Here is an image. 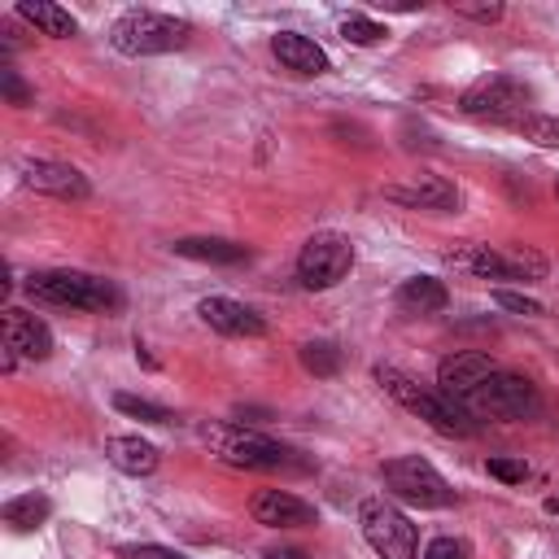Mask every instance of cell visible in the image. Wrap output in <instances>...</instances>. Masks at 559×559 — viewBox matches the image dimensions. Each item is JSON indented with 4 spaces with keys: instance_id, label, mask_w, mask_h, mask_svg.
I'll list each match as a JSON object with an SVG mask.
<instances>
[{
    "instance_id": "obj_1",
    "label": "cell",
    "mask_w": 559,
    "mask_h": 559,
    "mask_svg": "<svg viewBox=\"0 0 559 559\" xmlns=\"http://www.w3.org/2000/svg\"><path fill=\"white\" fill-rule=\"evenodd\" d=\"M371 376H376V384H380L397 406H406L411 415H419V419L432 424L437 432H445V437H467V432H476L472 411H467L463 402H454L450 393L424 389L415 376H406V371H397V367H389V362H376Z\"/></svg>"
},
{
    "instance_id": "obj_2",
    "label": "cell",
    "mask_w": 559,
    "mask_h": 559,
    "mask_svg": "<svg viewBox=\"0 0 559 559\" xmlns=\"http://www.w3.org/2000/svg\"><path fill=\"white\" fill-rule=\"evenodd\" d=\"M192 35V26L183 17L170 13H153V9H127L122 17H114L109 26V44L122 57H162L183 48Z\"/></svg>"
},
{
    "instance_id": "obj_3",
    "label": "cell",
    "mask_w": 559,
    "mask_h": 559,
    "mask_svg": "<svg viewBox=\"0 0 559 559\" xmlns=\"http://www.w3.org/2000/svg\"><path fill=\"white\" fill-rule=\"evenodd\" d=\"M26 297L39 306H66V310H114L122 306V293L87 271H35L26 275Z\"/></svg>"
},
{
    "instance_id": "obj_4",
    "label": "cell",
    "mask_w": 559,
    "mask_h": 559,
    "mask_svg": "<svg viewBox=\"0 0 559 559\" xmlns=\"http://www.w3.org/2000/svg\"><path fill=\"white\" fill-rule=\"evenodd\" d=\"M205 445L227 463V467H245V472H275V467H288L293 463V450L245 428V424H210L205 432Z\"/></svg>"
},
{
    "instance_id": "obj_5",
    "label": "cell",
    "mask_w": 559,
    "mask_h": 559,
    "mask_svg": "<svg viewBox=\"0 0 559 559\" xmlns=\"http://www.w3.org/2000/svg\"><path fill=\"white\" fill-rule=\"evenodd\" d=\"M380 480L393 498L411 502V507H424V511H441V507H454V489L450 480L419 454H397L380 467Z\"/></svg>"
},
{
    "instance_id": "obj_6",
    "label": "cell",
    "mask_w": 559,
    "mask_h": 559,
    "mask_svg": "<svg viewBox=\"0 0 559 559\" xmlns=\"http://www.w3.org/2000/svg\"><path fill=\"white\" fill-rule=\"evenodd\" d=\"M463 406L472 415H485V419H533L542 411V393L528 376L498 367L480 389H472L463 397Z\"/></svg>"
},
{
    "instance_id": "obj_7",
    "label": "cell",
    "mask_w": 559,
    "mask_h": 559,
    "mask_svg": "<svg viewBox=\"0 0 559 559\" xmlns=\"http://www.w3.org/2000/svg\"><path fill=\"white\" fill-rule=\"evenodd\" d=\"M358 524L380 559H419V533L406 520V511H397L389 498H362Z\"/></svg>"
},
{
    "instance_id": "obj_8",
    "label": "cell",
    "mask_w": 559,
    "mask_h": 559,
    "mask_svg": "<svg viewBox=\"0 0 559 559\" xmlns=\"http://www.w3.org/2000/svg\"><path fill=\"white\" fill-rule=\"evenodd\" d=\"M459 109L467 118H480V122H520L528 114V87L511 74H480L463 96H459Z\"/></svg>"
},
{
    "instance_id": "obj_9",
    "label": "cell",
    "mask_w": 559,
    "mask_h": 559,
    "mask_svg": "<svg viewBox=\"0 0 559 559\" xmlns=\"http://www.w3.org/2000/svg\"><path fill=\"white\" fill-rule=\"evenodd\" d=\"M349 266H354V245H349V236H341V231H314V236L301 245V253H297V280H301V288H310V293L336 288V284L349 275Z\"/></svg>"
},
{
    "instance_id": "obj_10",
    "label": "cell",
    "mask_w": 559,
    "mask_h": 559,
    "mask_svg": "<svg viewBox=\"0 0 559 559\" xmlns=\"http://www.w3.org/2000/svg\"><path fill=\"white\" fill-rule=\"evenodd\" d=\"M22 183L44 192V197H57V201H87L92 197L87 175L79 166H70V162H52V157L22 162Z\"/></svg>"
},
{
    "instance_id": "obj_11",
    "label": "cell",
    "mask_w": 559,
    "mask_h": 559,
    "mask_svg": "<svg viewBox=\"0 0 559 559\" xmlns=\"http://www.w3.org/2000/svg\"><path fill=\"white\" fill-rule=\"evenodd\" d=\"M493 371H498V362H493L485 349H454L450 358H441L437 384H441V393H450L454 402H463V397H467L472 389H480Z\"/></svg>"
},
{
    "instance_id": "obj_12",
    "label": "cell",
    "mask_w": 559,
    "mask_h": 559,
    "mask_svg": "<svg viewBox=\"0 0 559 559\" xmlns=\"http://www.w3.org/2000/svg\"><path fill=\"white\" fill-rule=\"evenodd\" d=\"M249 515L266 528H310V524H319V511L306 498L288 493V489H262L249 502Z\"/></svg>"
},
{
    "instance_id": "obj_13",
    "label": "cell",
    "mask_w": 559,
    "mask_h": 559,
    "mask_svg": "<svg viewBox=\"0 0 559 559\" xmlns=\"http://www.w3.org/2000/svg\"><path fill=\"white\" fill-rule=\"evenodd\" d=\"M197 314L223 336H262L266 332V319L258 310H249L245 301H236V297H201Z\"/></svg>"
},
{
    "instance_id": "obj_14",
    "label": "cell",
    "mask_w": 559,
    "mask_h": 559,
    "mask_svg": "<svg viewBox=\"0 0 559 559\" xmlns=\"http://www.w3.org/2000/svg\"><path fill=\"white\" fill-rule=\"evenodd\" d=\"M4 345L17 354V358H48L52 354V328L17 306H4Z\"/></svg>"
},
{
    "instance_id": "obj_15",
    "label": "cell",
    "mask_w": 559,
    "mask_h": 559,
    "mask_svg": "<svg viewBox=\"0 0 559 559\" xmlns=\"http://www.w3.org/2000/svg\"><path fill=\"white\" fill-rule=\"evenodd\" d=\"M384 197L406 210H454L459 205V188L441 175H415V183H393L384 188Z\"/></svg>"
},
{
    "instance_id": "obj_16",
    "label": "cell",
    "mask_w": 559,
    "mask_h": 559,
    "mask_svg": "<svg viewBox=\"0 0 559 559\" xmlns=\"http://www.w3.org/2000/svg\"><path fill=\"white\" fill-rule=\"evenodd\" d=\"M271 52H275V61H280L284 70L306 74V79H314V74H328V70H332L328 52H323L314 39L297 35V31H280V35L271 39Z\"/></svg>"
},
{
    "instance_id": "obj_17",
    "label": "cell",
    "mask_w": 559,
    "mask_h": 559,
    "mask_svg": "<svg viewBox=\"0 0 559 559\" xmlns=\"http://www.w3.org/2000/svg\"><path fill=\"white\" fill-rule=\"evenodd\" d=\"M105 459H109L118 472H127V476H148V472H157V445L144 441V437H135V432L109 437V441H105Z\"/></svg>"
},
{
    "instance_id": "obj_18",
    "label": "cell",
    "mask_w": 559,
    "mask_h": 559,
    "mask_svg": "<svg viewBox=\"0 0 559 559\" xmlns=\"http://www.w3.org/2000/svg\"><path fill=\"white\" fill-rule=\"evenodd\" d=\"M170 249H175L179 258H192V262H218V266H236V262L249 258L245 245L223 240V236H183V240H175Z\"/></svg>"
},
{
    "instance_id": "obj_19",
    "label": "cell",
    "mask_w": 559,
    "mask_h": 559,
    "mask_svg": "<svg viewBox=\"0 0 559 559\" xmlns=\"http://www.w3.org/2000/svg\"><path fill=\"white\" fill-rule=\"evenodd\" d=\"M445 301H450V293L437 275H411L397 284V306L406 314H437V310H445Z\"/></svg>"
},
{
    "instance_id": "obj_20",
    "label": "cell",
    "mask_w": 559,
    "mask_h": 559,
    "mask_svg": "<svg viewBox=\"0 0 559 559\" xmlns=\"http://www.w3.org/2000/svg\"><path fill=\"white\" fill-rule=\"evenodd\" d=\"M17 17H26L39 35H52V39H70L79 31V22L70 17V9H61L52 0H22L17 4Z\"/></svg>"
},
{
    "instance_id": "obj_21",
    "label": "cell",
    "mask_w": 559,
    "mask_h": 559,
    "mask_svg": "<svg viewBox=\"0 0 559 559\" xmlns=\"http://www.w3.org/2000/svg\"><path fill=\"white\" fill-rule=\"evenodd\" d=\"M0 515H4L9 528L31 533V528H39V524L52 515V502H48L44 493H17V498H9V502L0 507Z\"/></svg>"
},
{
    "instance_id": "obj_22",
    "label": "cell",
    "mask_w": 559,
    "mask_h": 559,
    "mask_svg": "<svg viewBox=\"0 0 559 559\" xmlns=\"http://www.w3.org/2000/svg\"><path fill=\"white\" fill-rule=\"evenodd\" d=\"M498 258H502V275L507 280H520V284L546 280V258L537 249H528V245H502Z\"/></svg>"
},
{
    "instance_id": "obj_23",
    "label": "cell",
    "mask_w": 559,
    "mask_h": 559,
    "mask_svg": "<svg viewBox=\"0 0 559 559\" xmlns=\"http://www.w3.org/2000/svg\"><path fill=\"white\" fill-rule=\"evenodd\" d=\"M297 358H301V367H306L310 376H336V371H341V349H336L332 341H306V345L297 349Z\"/></svg>"
},
{
    "instance_id": "obj_24",
    "label": "cell",
    "mask_w": 559,
    "mask_h": 559,
    "mask_svg": "<svg viewBox=\"0 0 559 559\" xmlns=\"http://www.w3.org/2000/svg\"><path fill=\"white\" fill-rule=\"evenodd\" d=\"M515 131H520L524 140L542 144V148H559V118H550V114H524V118L515 122Z\"/></svg>"
},
{
    "instance_id": "obj_25",
    "label": "cell",
    "mask_w": 559,
    "mask_h": 559,
    "mask_svg": "<svg viewBox=\"0 0 559 559\" xmlns=\"http://www.w3.org/2000/svg\"><path fill=\"white\" fill-rule=\"evenodd\" d=\"M389 31L376 22V17H362V13H349V17H341V39L345 44H358V48H367V44H380Z\"/></svg>"
},
{
    "instance_id": "obj_26",
    "label": "cell",
    "mask_w": 559,
    "mask_h": 559,
    "mask_svg": "<svg viewBox=\"0 0 559 559\" xmlns=\"http://www.w3.org/2000/svg\"><path fill=\"white\" fill-rule=\"evenodd\" d=\"M114 406H118L122 415L140 419V424H170V411H166V406H157V402H148V397H135V393H114Z\"/></svg>"
},
{
    "instance_id": "obj_27",
    "label": "cell",
    "mask_w": 559,
    "mask_h": 559,
    "mask_svg": "<svg viewBox=\"0 0 559 559\" xmlns=\"http://www.w3.org/2000/svg\"><path fill=\"white\" fill-rule=\"evenodd\" d=\"M485 472H489L493 480H507V485H524V480H528V463H524V459H507V454L485 459Z\"/></svg>"
},
{
    "instance_id": "obj_28",
    "label": "cell",
    "mask_w": 559,
    "mask_h": 559,
    "mask_svg": "<svg viewBox=\"0 0 559 559\" xmlns=\"http://www.w3.org/2000/svg\"><path fill=\"white\" fill-rule=\"evenodd\" d=\"M424 559H472V546L463 537H432Z\"/></svg>"
},
{
    "instance_id": "obj_29",
    "label": "cell",
    "mask_w": 559,
    "mask_h": 559,
    "mask_svg": "<svg viewBox=\"0 0 559 559\" xmlns=\"http://www.w3.org/2000/svg\"><path fill=\"white\" fill-rule=\"evenodd\" d=\"M493 301H498L502 310H511V314H542V301H533V297H524V293H511V288H498Z\"/></svg>"
},
{
    "instance_id": "obj_30",
    "label": "cell",
    "mask_w": 559,
    "mask_h": 559,
    "mask_svg": "<svg viewBox=\"0 0 559 559\" xmlns=\"http://www.w3.org/2000/svg\"><path fill=\"white\" fill-rule=\"evenodd\" d=\"M118 559H188V555H179L170 546H157V542H140V546H122Z\"/></svg>"
},
{
    "instance_id": "obj_31",
    "label": "cell",
    "mask_w": 559,
    "mask_h": 559,
    "mask_svg": "<svg viewBox=\"0 0 559 559\" xmlns=\"http://www.w3.org/2000/svg\"><path fill=\"white\" fill-rule=\"evenodd\" d=\"M0 87H4V100H9V105H31V100H35L31 87L17 79V70H9V66L0 70Z\"/></svg>"
},
{
    "instance_id": "obj_32",
    "label": "cell",
    "mask_w": 559,
    "mask_h": 559,
    "mask_svg": "<svg viewBox=\"0 0 559 559\" xmlns=\"http://www.w3.org/2000/svg\"><path fill=\"white\" fill-rule=\"evenodd\" d=\"M459 17H472V22H498L502 17V4H454Z\"/></svg>"
},
{
    "instance_id": "obj_33",
    "label": "cell",
    "mask_w": 559,
    "mask_h": 559,
    "mask_svg": "<svg viewBox=\"0 0 559 559\" xmlns=\"http://www.w3.org/2000/svg\"><path fill=\"white\" fill-rule=\"evenodd\" d=\"M262 559H310V555L297 546H271V550H262Z\"/></svg>"
},
{
    "instance_id": "obj_34",
    "label": "cell",
    "mask_w": 559,
    "mask_h": 559,
    "mask_svg": "<svg viewBox=\"0 0 559 559\" xmlns=\"http://www.w3.org/2000/svg\"><path fill=\"white\" fill-rule=\"evenodd\" d=\"M236 419L245 424V419H271V411H262V406H236Z\"/></svg>"
},
{
    "instance_id": "obj_35",
    "label": "cell",
    "mask_w": 559,
    "mask_h": 559,
    "mask_svg": "<svg viewBox=\"0 0 559 559\" xmlns=\"http://www.w3.org/2000/svg\"><path fill=\"white\" fill-rule=\"evenodd\" d=\"M13 367H17V354L4 345V354H0V371H13Z\"/></svg>"
},
{
    "instance_id": "obj_36",
    "label": "cell",
    "mask_w": 559,
    "mask_h": 559,
    "mask_svg": "<svg viewBox=\"0 0 559 559\" xmlns=\"http://www.w3.org/2000/svg\"><path fill=\"white\" fill-rule=\"evenodd\" d=\"M546 511H550V515H559V493H550V498H546Z\"/></svg>"
},
{
    "instance_id": "obj_37",
    "label": "cell",
    "mask_w": 559,
    "mask_h": 559,
    "mask_svg": "<svg viewBox=\"0 0 559 559\" xmlns=\"http://www.w3.org/2000/svg\"><path fill=\"white\" fill-rule=\"evenodd\" d=\"M555 197H559V183H555Z\"/></svg>"
}]
</instances>
